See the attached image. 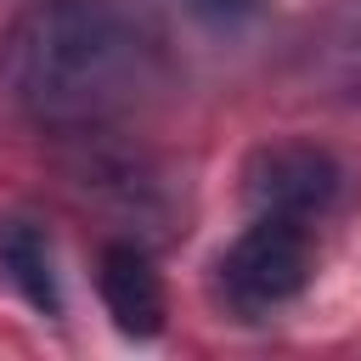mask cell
<instances>
[{"mask_svg": "<svg viewBox=\"0 0 361 361\" xmlns=\"http://www.w3.org/2000/svg\"><path fill=\"white\" fill-rule=\"evenodd\" d=\"M158 79V39L118 0H34L0 34V102L45 130H102Z\"/></svg>", "mask_w": 361, "mask_h": 361, "instance_id": "1", "label": "cell"}, {"mask_svg": "<svg viewBox=\"0 0 361 361\" xmlns=\"http://www.w3.org/2000/svg\"><path fill=\"white\" fill-rule=\"evenodd\" d=\"M310 282V226L282 214H254V226L220 254L214 288L231 316L259 322L282 305H293Z\"/></svg>", "mask_w": 361, "mask_h": 361, "instance_id": "2", "label": "cell"}, {"mask_svg": "<svg viewBox=\"0 0 361 361\" xmlns=\"http://www.w3.org/2000/svg\"><path fill=\"white\" fill-rule=\"evenodd\" d=\"M243 192L254 203V214H282V220H316L338 203L344 192V169L327 147L316 141H276L259 147L243 169Z\"/></svg>", "mask_w": 361, "mask_h": 361, "instance_id": "3", "label": "cell"}, {"mask_svg": "<svg viewBox=\"0 0 361 361\" xmlns=\"http://www.w3.org/2000/svg\"><path fill=\"white\" fill-rule=\"evenodd\" d=\"M96 288H102V305H107V316L124 338H152L164 327V276L152 271V259L135 243H107L102 248Z\"/></svg>", "mask_w": 361, "mask_h": 361, "instance_id": "4", "label": "cell"}, {"mask_svg": "<svg viewBox=\"0 0 361 361\" xmlns=\"http://www.w3.org/2000/svg\"><path fill=\"white\" fill-rule=\"evenodd\" d=\"M0 282L23 293L39 316H62L56 254H51V237L28 214H0Z\"/></svg>", "mask_w": 361, "mask_h": 361, "instance_id": "5", "label": "cell"}, {"mask_svg": "<svg viewBox=\"0 0 361 361\" xmlns=\"http://www.w3.org/2000/svg\"><path fill=\"white\" fill-rule=\"evenodd\" d=\"M186 11L197 23H209V28H237V23H248L259 11V0H186Z\"/></svg>", "mask_w": 361, "mask_h": 361, "instance_id": "6", "label": "cell"}]
</instances>
